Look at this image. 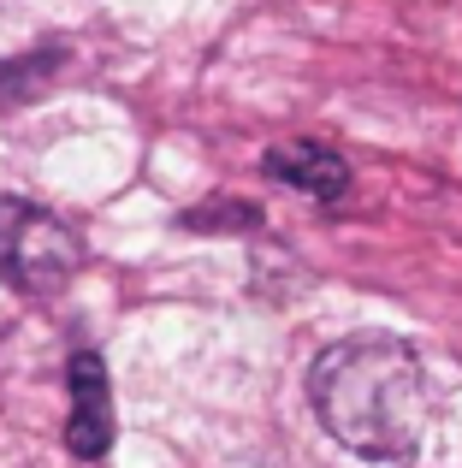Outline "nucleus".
Returning <instances> with one entry per match:
<instances>
[{
  "label": "nucleus",
  "mask_w": 462,
  "mask_h": 468,
  "mask_svg": "<svg viewBox=\"0 0 462 468\" xmlns=\"http://www.w3.org/2000/svg\"><path fill=\"white\" fill-rule=\"evenodd\" d=\"M71 415H66V445L78 463H95L107 457L113 445V386H107V367L95 350H78L71 356Z\"/></svg>",
  "instance_id": "7ed1b4c3"
},
{
  "label": "nucleus",
  "mask_w": 462,
  "mask_h": 468,
  "mask_svg": "<svg viewBox=\"0 0 462 468\" xmlns=\"http://www.w3.org/2000/svg\"><path fill=\"white\" fill-rule=\"evenodd\" d=\"M261 172L267 178H278V184H290V190H302V196H344L350 190V160L338 154V149H326V143H278V149H267L261 154Z\"/></svg>",
  "instance_id": "20e7f679"
},
{
  "label": "nucleus",
  "mask_w": 462,
  "mask_h": 468,
  "mask_svg": "<svg viewBox=\"0 0 462 468\" xmlns=\"http://www.w3.org/2000/svg\"><path fill=\"white\" fill-rule=\"evenodd\" d=\"M83 243L71 238L66 219H54L47 207H30L18 196H0V273L30 297H54L78 279Z\"/></svg>",
  "instance_id": "f03ea898"
},
{
  "label": "nucleus",
  "mask_w": 462,
  "mask_h": 468,
  "mask_svg": "<svg viewBox=\"0 0 462 468\" xmlns=\"http://www.w3.org/2000/svg\"><path fill=\"white\" fill-rule=\"evenodd\" d=\"M309 398L326 433L368 463H404L427 445V362L392 332H362V338L332 344L309 374Z\"/></svg>",
  "instance_id": "f257e3e1"
}]
</instances>
